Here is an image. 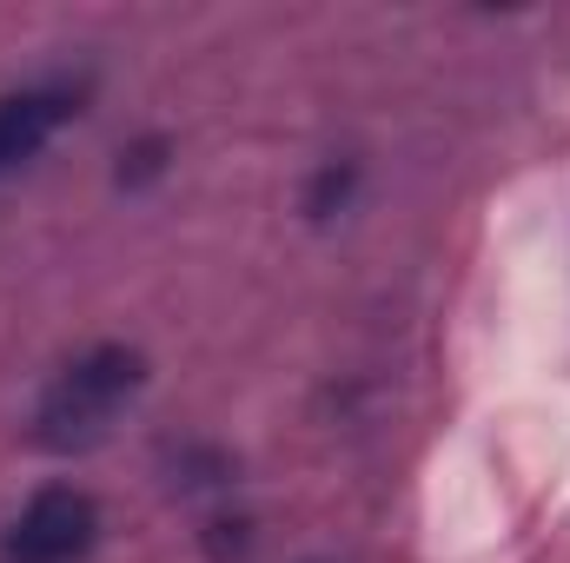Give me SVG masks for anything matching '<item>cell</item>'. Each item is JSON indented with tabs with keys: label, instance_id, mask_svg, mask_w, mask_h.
I'll list each match as a JSON object with an SVG mask.
<instances>
[{
	"label": "cell",
	"instance_id": "cell-3",
	"mask_svg": "<svg viewBox=\"0 0 570 563\" xmlns=\"http://www.w3.org/2000/svg\"><path fill=\"white\" fill-rule=\"evenodd\" d=\"M73 107H80L73 87H20V93H7L0 100V172L27 166L40 146L73 120Z\"/></svg>",
	"mask_w": 570,
	"mask_h": 563
},
{
	"label": "cell",
	"instance_id": "cell-4",
	"mask_svg": "<svg viewBox=\"0 0 570 563\" xmlns=\"http://www.w3.org/2000/svg\"><path fill=\"white\" fill-rule=\"evenodd\" d=\"M352 179H358L352 166H325V172L312 179V199H305V213H312V219H325L332 206H345V199H352Z\"/></svg>",
	"mask_w": 570,
	"mask_h": 563
},
{
	"label": "cell",
	"instance_id": "cell-2",
	"mask_svg": "<svg viewBox=\"0 0 570 563\" xmlns=\"http://www.w3.org/2000/svg\"><path fill=\"white\" fill-rule=\"evenodd\" d=\"M94 544H100V504L80 484H47L7 524L0 563H80Z\"/></svg>",
	"mask_w": 570,
	"mask_h": 563
},
{
	"label": "cell",
	"instance_id": "cell-1",
	"mask_svg": "<svg viewBox=\"0 0 570 563\" xmlns=\"http://www.w3.org/2000/svg\"><path fill=\"white\" fill-rule=\"evenodd\" d=\"M146 392V352L134 345H94L80 352L47 392H40V412H33V444L40 451H94L114 437V424L127 418V405Z\"/></svg>",
	"mask_w": 570,
	"mask_h": 563
}]
</instances>
